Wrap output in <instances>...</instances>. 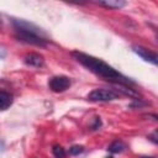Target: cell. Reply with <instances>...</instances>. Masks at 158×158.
I'll list each match as a JSON object with an SVG mask.
<instances>
[{"label":"cell","mask_w":158,"mask_h":158,"mask_svg":"<svg viewBox=\"0 0 158 158\" xmlns=\"http://www.w3.org/2000/svg\"><path fill=\"white\" fill-rule=\"evenodd\" d=\"M72 56L77 59L78 63H80L83 67H85L88 70H90L91 73H94L95 75L112 83V84H133L135 81L127 77H125L123 74H121L120 72H117L115 68H112L111 65H109L106 62H104L100 58L93 57L90 54L83 53V52H73Z\"/></svg>","instance_id":"obj_1"},{"label":"cell","mask_w":158,"mask_h":158,"mask_svg":"<svg viewBox=\"0 0 158 158\" xmlns=\"http://www.w3.org/2000/svg\"><path fill=\"white\" fill-rule=\"evenodd\" d=\"M11 23H12V27L15 28L16 33H28V35H35V36H40L43 38H48L47 33L32 22H28L22 19H12Z\"/></svg>","instance_id":"obj_2"},{"label":"cell","mask_w":158,"mask_h":158,"mask_svg":"<svg viewBox=\"0 0 158 158\" xmlns=\"http://www.w3.org/2000/svg\"><path fill=\"white\" fill-rule=\"evenodd\" d=\"M120 98V94L115 91L114 89H105V88H98L91 90L88 94V100L94 102H106L112 101Z\"/></svg>","instance_id":"obj_3"},{"label":"cell","mask_w":158,"mask_h":158,"mask_svg":"<svg viewBox=\"0 0 158 158\" xmlns=\"http://www.w3.org/2000/svg\"><path fill=\"white\" fill-rule=\"evenodd\" d=\"M70 86V79L65 75L52 77L48 81V88L54 93H63Z\"/></svg>","instance_id":"obj_4"},{"label":"cell","mask_w":158,"mask_h":158,"mask_svg":"<svg viewBox=\"0 0 158 158\" xmlns=\"http://www.w3.org/2000/svg\"><path fill=\"white\" fill-rule=\"evenodd\" d=\"M132 51L137 56H139L143 60L149 62L153 65H157L158 64V57H157V54L154 52H152V51H149V49H147V48H144L142 46H137V44H133L132 46Z\"/></svg>","instance_id":"obj_5"},{"label":"cell","mask_w":158,"mask_h":158,"mask_svg":"<svg viewBox=\"0 0 158 158\" xmlns=\"http://www.w3.org/2000/svg\"><path fill=\"white\" fill-rule=\"evenodd\" d=\"M23 62L30 65V67H33V68H41L43 65V57L41 54H37V53H28L23 58Z\"/></svg>","instance_id":"obj_6"},{"label":"cell","mask_w":158,"mask_h":158,"mask_svg":"<svg viewBox=\"0 0 158 158\" xmlns=\"http://www.w3.org/2000/svg\"><path fill=\"white\" fill-rule=\"evenodd\" d=\"M12 105V95L5 90H0V111L7 110Z\"/></svg>","instance_id":"obj_7"},{"label":"cell","mask_w":158,"mask_h":158,"mask_svg":"<svg viewBox=\"0 0 158 158\" xmlns=\"http://www.w3.org/2000/svg\"><path fill=\"white\" fill-rule=\"evenodd\" d=\"M99 5L109 7V9H121L126 5V1L122 0H105V1H98Z\"/></svg>","instance_id":"obj_8"},{"label":"cell","mask_w":158,"mask_h":158,"mask_svg":"<svg viewBox=\"0 0 158 158\" xmlns=\"http://www.w3.org/2000/svg\"><path fill=\"white\" fill-rule=\"evenodd\" d=\"M126 149V144H125V142L123 141H121V139H116V141H114L112 143H110V146L107 147V151L110 152V153H121L122 151H125Z\"/></svg>","instance_id":"obj_9"},{"label":"cell","mask_w":158,"mask_h":158,"mask_svg":"<svg viewBox=\"0 0 158 158\" xmlns=\"http://www.w3.org/2000/svg\"><path fill=\"white\" fill-rule=\"evenodd\" d=\"M52 153H53L54 158H65V156H67V152L59 144H54L52 147Z\"/></svg>","instance_id":"obj_10"},{"label":"cell","mask_w":158,"mask_h":158,"mask_svg":"<svg viewBox=\"0 0 158 158\" xmlns=\"http://www.w3.org/2000/svg\"><path fill=\"white\" fill-rule=\"evenodd\" d=\"M84 152V147L83 146H79V144H75V146H72L69 148V154L72 156H79L80 153Z\"/></svg>","instance_id":"obj_11"},{"label":"cell","mask_w":158,"mask_h":158,"mask_svg":"<svg viewBox=\"0 0 158 158\" xmlns=\"http://www.w3.org/2000/svg\"><path fill=\"white\" fill-rule=\"evenodd\" d=\"M101 126H102V122H101V118L96 116V117L94 118V123L91 125V130H93V131H95V130H99V128H100Z\"/></svg>","instance_id":"obj_12"},{"label":"cell","mask_w":158,"mask_h":158,"mask_svg":"<svg viewBox=\"0 0 158 158\" xmlns=\"http://www.w3.org/2000/svg\"><path fill=\"white\" fill-rule=\"evenodd\" d=\"M6 57V49L0 44V59H4Z\"/></svg>","instance_id":"obj_13"},{"label":"cell","mask_w":158,"mask_h":158,"mask_svg":"<svg viewBox=\"0 0 158 158\" xmlns=\"http://www.w3.org/2000/svg\"><path fill=\"white\" fill-rule=\"evenodd\" d=\"M156 136H157V131H154V132H153V135H151V136H148V138H151V139L153 141V143H157L158 141H157V138H156Z\"/></svg>","instance_id":"obj_14"},{"label":"cell","mask_w":158,"mask_h":158,"mask_svg":"<svg viewBox=\"0 0 158 158\" xmlns=\"http://www.w3.org/2000/svg\"><path fill=\"white\" fill-rule=\"evenodd\" d=\"M139 158H154V157H146L144 156V157H139Z\"/></svg>","instance_id":"obj_15"},{"label":"cell","mask_w":158,"mask_h":158,"mask_svg":"<svg viewBox=\"0 0 158 158\" xmlns=\"http://www.w3.org/2000/svg\"><path fill=\"white\" fill-rule=\"evenodd\" d=\"M106 158H114V157H112V156H109V157H106Z\"/></svg>","instance_id":"obj_16"},{"label":"cell","mask_w":158,"mask_h":158,"mask_svg":"<svg viewBox=\"0 0 158 158\" xmlns=\"http://www.w3.org/2000/svg\"><path fill=\"white\" fill-rule=\"evenodd\" d=\"M0 25H1V21H0Z\"/></svg>","instance_id":"obj_17"}]
</instances>
